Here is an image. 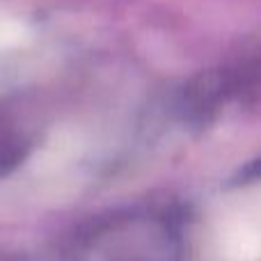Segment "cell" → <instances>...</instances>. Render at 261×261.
<instances>
[{"mask_svg": "<svg viewBox=\"0 0 261 261\" xmlns=\"http://www.w3.org/2000/svg\"><path fill=\"white\" fill-rule=\"evenodd\" d=\"M261 81V58H241L199 76L186 87L184 110L190 119L211 117L225 101Z\"/></svg>", "mask_w": 261, "mask_h": 261, "instance_id": "obj_2", "label": "cell"}, {"mask_svg": "<svg viewBox=\"0 0 261 261\" xmlns=\"http://www.w3.org/2000/svg\"><path fill=\"white\" fill-rule=\"evenodd\" d=\"M179 229L167 213H119L73 245V261H172Z\"/></svg>", "mask_w": 261, "mask_h": 261, "instance_id": "obj_1", "label": "cell"}]
</instances>
